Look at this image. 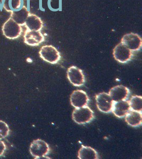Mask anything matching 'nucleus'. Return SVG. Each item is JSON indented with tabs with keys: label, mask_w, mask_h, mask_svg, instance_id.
Wrapping results in <instances>:
<instances>
[{
	"label": "nucleus",
	"mask_w": 142,
	"mask_h": 159,
	"mask_svg": "<svg viewBox=\"0 0 142 159\" xmlns=\"http://www.w3.org/2000/svg\"><path fill=\"white\" fill-rule=\"evenodd\" d=\"M2 31L7 38L15 39L20 37L22 33V28L20 25L10 18L3 25Z\"/></svg>",
	"instance_id": "4"
},
{
	"label": "nucleus",
	"mask_w": 142,
	"mask_h": 159,
	"mask_svg": "<svg viewBox=\"0 0 142 159\" xmlns=\"http://www.w3.org/2000/svg\"><path fill=\"white\" fill-rule=\"evenodd\" d=\"M39 54L43 60L52 64L58 63L61 59L60 52L55 47L52 45L43 46Z\"/></svg>",
	"instance_id": "3"
},
{
	"label": "nucleus",
	"mask_w": 142,
	"mask_h": 159,
	"mask_svg": "<svg viewBox=\"0 0 142 159\" xmlns=\"http://www.w3.org/2000/svg\"><path fill=\"white\" fill-rule=\"evenodd\" d=\"M6 149V146L4 142L0 140V157L2 156L5 152Z\"/></svg>",
	"instance_id": "20"
},
{
	"label": "nucleus",
	"mask_w": 142,
	"mask_h": 159,
	"mask_svg": "<svg viewBox=\"0 0 142 159\" xmlns=\"http://www.w3.org/2000/svg\"><path fill=\"white\" fill-rule=\"evenodd\" d=\"M26 27L30 30L40 31L43 28V22L38 16L29 14L25 23Z\"/></svg>",
	"instance_id": "14"
},
{
	"label": "nucleus",
	"mask_w": 142,
	"mask_h": 159,
	"mask_svg": "<svg viewBox=\"0 0 142 159\" xmlns=\"http://www.w3.org/2000/svg\"><path fill=\"white\" fill-rule=\"evenodd\" d=\"M29 151L31 156L35 157V159H50V157H45L50 152L49 145L42 139H37L33 141L30 146Z\"/></svg>",
	"instance_id": "2"
},
{
	"label": "nucleus",
	"mask_w": 142,
	"mask_h": 159,
	"mask_svg": "<svg viewBox=\"0 0 142 159\" xmlns=\"http://www.w3.org/2000/svg\"><path fill=\"white\" fill-rule=\"evenodd\" d=\"M78 157L79 159H98L99 156L95 149L82 145L78 151Z\"/></svg>",
	"instance_id": "16"
},
{
	"label": "nucleus",
	"mask_w": 142,
	"mask_h": 159,
	"mask_svg": "<svg viewBox=\"0 0 142 159\" xmlns=\"http://www.w3.org/2000/svg\"><path fill=\"white\" fill-rule=\"evenodd\" d=\"M70 101L73 107L76 108L87 106L89 103V98L84 91L77 90L71 93Z\"/></svg>",
	"instance_id": "9"
},
{
	"label": "nucleus",
	"mask_w": 142,
	"mask_h": 159,
	"mask_svg": "<svg viewBox=\"0 0 142 159\" xmlns=\"http://www.w3.org/2000/svg\"><path fill=\"white\" fill-rule=\"evenodd\" d=\"M24 42L31 46H38L44 41V37L40 31H26L24 34Z\"/></svg>",
	"instance_id": "11"
},
{
	"label": "nucleus",
	"mask_w": 142,
	"mask_h": 159,
	"mask_svg": "<svg viewBox=\"0 0 142 159\" xmlns=\"http://www.w3.org/2000/svg\"><path fill=\"white\" fill-rule=\"evenodd\" d=\"M9 128L4 121L0 120V139L6 138L9 133Z\"/></svg>",
	"instance_id": "19"
},
{
	"label": "nucleus",
	"mask_w": 142,
	"mask_h": 159,
	"mask_svg": "<svg viewBox=\"0 0 142 159\" xmlns=\"http://www.w3.org/2000/svg\"><path fill=\"white\" fill-rule=\"evenodd\" d=\"M125 117L126 123L130 126L137 127L142 125V112L130 110Z\"/></svg>",
	"instance_id": "13"
},
{
	"label": "nucleus",
	"mask_w": 142,
	"mask_h": 159,
	"mask_svg": "<svg viewBox=\"0 0 142 159\" xmlns=\"http://www.w3.org/2000/svg\"><path fill=\"white\" fill-rule=\"evenodd\" d=\"M67 78L70 82L76 87L84 85L85 78L83 70L75 66L69 67L67 72Z\"/></svg>",
	"instance_id": "6"
},
{
	"label": "nucleus",
	"mask_w": 142,
	"mask_h": 159,
	"mask_svg": "<svg viewBox=\"0 0 142 159\" xmlns=\"http://www.w3.org/2000/svg\"><path fill=\"white\" fill-rule=\"evenodd\" d=\"M113 55L117 61L121 63H126L131 60L133 54L132 51L120 43L114 48Z\"/></svg>",
	"instance_id": "8"
},
{
	"label": "nucleus",
	"mask_w": 142,
	"mask_h": 159,
	"mask_svg": "<svg viewBox=\"0 0 142 159\" xmlns=\"http://www.w3.org/2000/svg\"><path fill=\"white\" fill-rule=\"evenodd\" d=\"M29 14L27 7L23 6L20 10L11 12V18L19 25H24Z\"/></svg>",
	"instance_id": "15"
},
{
	"label": "nucleus",
	"mask_w": 142,
	"mask_h": 159,
	"mask_svg": "<svg viewBox=\"0 0 142 159\" xmlns=\"http://www.w3.org/2000/svg\"><path fill=\"white\" fill-rule=\"evenodd\" d=\"M130 89L124 85H118L112 88L109 94L114 101H122L127 99L130 96Z\"/></svg>",
	"instance_id": "10"
},
{
	"label": "nucleus",
	"mask_w": 142,
	"mask_h": 159,
	"mask_svg": "<svg viewBox=\"0 0 142 159\" xmlns=\"http://www.w3.org/2000/svg\"><path fill=\"white\" fill-rule=\"evenodd\" d=\"M121 43L131 51H139L142 46L140 37L139 34L134 33L125 34L121 39Z\"/></svg>",
	"instance_id": "7"
},
{
	"label": "nucleus",
	"mask_w": 142,
	"mask_h": 159,
	"mask_svg": "<svg viewBox=\"0 0 142 159\" xmlns=\"http://www.w3.org/2000/svg\"><path fill=\"white\" fill-rule=\"evenodd\" d=\"M22 4V0H4L3 7L7 12L18 10Z\"/></svg>",
	"instance_id": "17"
},
{
	"label": "nucleus",
	"mask_w": 142,
	"mask_h": 159,
	"mask_svg": "<svg viewBox=\"0 0 142 159\" xmlns=\"http://www.w3.org/2000/svg\"><path fill=\"white\" fill-rule=\"evenodd\" d=\"M94 117L93 110L88 106L75 108L72 114L73 120L80 125L90 123Z\"/></svg>",
	"instance_id": "1"
},
{
	"label": "nucleus",
	"mask_w": 142,
	"mask_h": 159,
	"mask_svg": "<svg viewBox=\"0 0 142 159\" xmlns=\"http://www.w3.org/2000/svg\"><path fill=\"white\" fill-rule=\"evenodd\" d=\"M130 109L142 112V97L140 96H134L131 97L129 101Z\"/></svg>",
	"instance_id": "18"
},
{
	"label": "nucleus",
	"mask_w": 142,
	"mask_h": 159,
	"mask_svg": "<svg viewBox=\"0 0 142 159\" xmlns=\"http://www.w3.org/2000/svg\"><path fill=\"white\" fill-rule=\"evenodd\" d=\"M96 104L98 110L104 113L111 112L114 101L112 99L109 93L102 92L95 96Z\"/></svg>",
	"instance_id": "5"
},
{
	"label": "nucleus",
	"mask_w": 142,
	"mask_h": 159,
	"mask_svg": "<svg viewBox=\"0 0 142 159\" xmlns=\"http://www.w3.org/2000/svg\"><path fill=\"white\" fill-rule=\"evenodd\" d=\"M130 110L129 101L126 100L122 101H114L111 112H112L117 117L121 118L125 117Z\"/></svg>",
	"instance_id": "12"
}]
</instances>
